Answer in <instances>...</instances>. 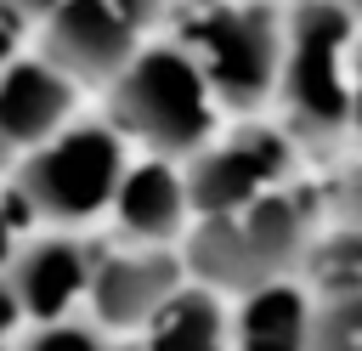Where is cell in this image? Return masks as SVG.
Masks as SVG:
<instances>
[{
  "label": "cell",
  "instance_id": "cell-11",
  "mask_svg": "<svg viewBox=\"0 0 362 351\" xmlns=\"http://www.w3.org/2000/svg\"><path fill=\"white\" fill-rule=\"evenodd\" d=\"M11 294L23 306V323L45 328V323H68L74 306L90 300V277H96V249L79 238V232H40L17 249L11 260Z\"/></svg>",
  "mask_w": 362,
  "mask_h": 351
},
{
  "label": "cell",
  "instance_id": "cell-13",
  "mask_svg": "<svg viewBox=\"0 0 362 351\" xmlns=\"http://www.w3.org/2000/svg\"><path fill=\"white\" fill-rule=\"evenodd\" d=\"M141 351H232V311L215 289L187 283L141 328Z\"/></svg>",
  "mask_w": 362,
  "mask_h": 351
},
{
  "label": "cell",
  "instance_id": "cell-7",
  "mask_svg": "<svg viewBox=\"0 0 362 351\" xmlns=\"http://www.w3.org/2000/svg\"><path fill=\"white\" fill-rule=\"evenodd\" d=\"M34 34L40 57L62 68L79 91H107L147 45V34L119 11V0H57V11Z\"/></svg>",
  "mask_w": 362,
  "mask_h": 351
},
{
  "label": "cell",
  "instance_id": "cell-4",
  "mask_svg": "<svg viewBox=\"0 0 362 351\" xmlns=\"http://www.w3.org/2000/svg\"><path fill=\"white\" fill-rule=\"evenodd\" d=\"M170 34L198 57L226 113H255L277 102L288 11H277L272 0H204L198 11H175Z\"/></svg>",
  "mask_w": 362,
  "mask_h": 351
},
{
  "label": "cell",
  "instance_id": "cell-6",
  "mask_svg": "<svg viewBox=\"0 0 362 351\" xmlns=\"http://www.w3.org/2000/svg\"><path fill=\"white\" fill-rule=\"evenodd\" d=\"M294 170V136L283 125H243L232 136H215L204 153L187 159V192H192V215H238L255 198L288 187Z\"/></svg>",
  "mask_w": 362,
  "mask_h": 351
},
{
  "label": "cell",
  "instance_id": "cell-2",
  "mask_svg": "<svg viewBox=\"0 0 362 351\" xmlns=\"http://www.w3.org/2000/svg\"><path fill=\"white\" fill-rule=\"evenodd\" d=\"M305 255H311V209L294 187H277L238 215L192 221V232L181 243L192 283H204L215 294H238V300L277 277H294L305 266Z\"/></svg>",
  "mask_w": 362,
  "mask_h": 351
},
{
  "label": "cell",
  "instance_id": "cell-1",
  "mask_svg": "<svg viewBox=\"0 0 362 351\" xmlns=\"http://www.w3.org/2000/svg\"><path fill=\"white\" fill-rule=\"evenodd\" d=\"M107 108L102 119L136 147V153H158V159H192L215 142L221 125V102L198 68V57L175 40L158 34L136 51V62L102 91Z\"/></svg>",
  "mask_w": 362,
  "mask_h": 351
},
{
  "label": "cell",
  "instance_id": "cell-17",
  "mask_svg": "<svg viewBox=\"0 0 362 351\" xmlns=\"http://www.w3.org/2000/svg\"><path fill=\"white\" fill-rule=\"evenodd\" d=\"M23 34H28V23L0 6V68H11V62L23 57Z\"/></svg>",
  "mask_w": 362,
  "mask_h": 351
},
{
  "label": "cell",
  "instance_id": "cell-24",
  "mask_svg": "<svg viewBox=\"0 0 362 351\" xmlns=\"http://www.w3.org/2000/svg\"><path fill=\"white\" fill-rule=\"evenodd\" d=\"M356 351H362V345H356Z\"/></svg>",
  "mask_w": 362,
  "mask_h": 351
},
{
  "label": "cell",
  "instance_id": "cell-19",
  "mask_svg": "<svg viewBox=\"0 0 362 351\" xmlns=\"http://www.w3.org/2000/svg\"><path fill=\"white\" fill-rule=\"evenodd\" d=\"M17 328H23V306H17V294H11V277H0V345H6Z\"/></svg>",
  "mask_w": 362,
  "mask_h": 351
},
{
  "label": "cell",
  "instance_id": "cell-16",
  "mask_svg": "<svg viewBox=\"0 0 362 351\" xmlns=\"http://www.w3.org/2000/svg\"><path fill=\"white\" fill-rule=\"evenodd\" d=\"M119 11H124L147 40H158V28L175 23V0H119Z\"/></svg>",
  "mask_w": 362,
  "mask_h": 351
},
{
  "label": "cell",
  "instance_id": "cell-8",
  "mask_svg": "<svg viewBox=\"0 0 362 351\" xmlns=\"http://www.w3.org/2000/svg\"><path fill=\"white\" fill-rule=\"evenodd\" d=\"M192 272L181 249H147V243H107L96 249V277H90V323L107 334H141L175 289H187Z\"/></svg>",
  "mask_w": 362,
  "mask_h": 351
},
{
  "label": "cell",
  "instance_id": "cell-10",
  "mask_svg": "<svg viewBox=\"0 0 362 351\" xmlns=\"http://www.w3.org/2000/svg\"><path fill=\"white\" fill-rule=\"evenodd\" d=\"M113 238L119 243H147V249H181L192 232V192H187V164L181 159H158V153H136L119 198L107 209Z\"/></svg>",
  "mask_w": 362,
  "mask_h": 351
},
{
  "label": "cell",
  "instance_id": "cell-18",
  "mask_svg": "<svg viewBox=\"0 0 362 351\" xmlns=\"http://www.w3.org/2000/svg\"><path fill=\"white\" fill-rule=\"evenodd\" d=\"M339 209H345V226L362 232V159L351 164V176H345V187H339Z\"/></svg>",
  "mask_w": 362,
  "mask_h": 351
},
{
  "label": "cell",
  "instance_id": "cell-3",
  "mask_svg": "<svg viewBox=\"0 0 362 351\" xmlns=\"http://www.w3.org/2000/svg\"><path fill=\"white\" fill-rule=\"evenodd\" d=\"M356 34L345 0H294L288 6V45L277 74V108L283 130L300 142H334L351 136V102H356Z\"/></svg>",
  "mask_w": 362,
  "mask_h": 351
},
{
  "label": "cell",
  "instance_id": "cell-14",
  "mask_svg": "<svg viewBox=\"0 0 362 351\" xmlns=\"http://www.w3.org/2000/svg\"><path fill=\"white\" fill-rule=\"evenodd\" d=\"M23 351H119L113 340H107V328H96V323H45V328H34L28 334V345Z\"/></svg>",
  "mask_w": 362,
  "mask_h": 351
},
{
  "label": "cell",
  "instance_id": "cell-23",
  "mask_svg": "<svg viewBox=\"0 0 362 351\" xmlns=\"http://www.w3.org/2000/svg\"><path fill=\"white\" fill-rule=\"evenodd\" d=\"M0 351H11V340H6V345H0Z\"/></svg>",
  "mask_w": 362,
  "mask_h": 351
},
{
  "label": "cell",
  "instance_id": "cell-20",
  "mask_svg": "<svg viewBox=\"0 0 362 351\" xmlns=\"http://www.w3.org/2000/svg\"><path fill=\"white\" fill-rule=\"evenodd\" d=\"M0 6H6L11 17H23L28 28H40V23H45L51 11H57V0H0Z\"/></svg>",
  "mask_w": 362,
  "mask_h": 351
},
{
  "label": "cell",
  "instance_id": "cell-22",
  "mask_svg": "<svg viewBox=\"0 0 362 351\" xmlns=\"http://www.w3.org/2000/svg\"><path fill=\"white\" fill-rule=\"evenodd\" d=\"M345 6H351V17H356V23H362V0H345Z\"/></svg>",
  "mask_w": 362,
  "mask_h": 351
},
{
  "label": "cell",
  "instance_id": "cell-12",
  "mask_svg": "<svg viewBox=\"0 0 362 351\" xmlns=\"http://www.w3.org/2000/svg\"><path fill=\"white\" fill-rule=\"evenodd\" d=\"M317 294L300 277H277L238 300L232 311V351H311Z\"/></svg>",
  "mask_w": 362,
  "mask_h": 351
},
{
  "label": "cell",
  "instance_id": "cell-5",
  "mask_svg": "<svg viewBox=\"0 0 362 351\" xmlns=\"http://www.w3.org/2000/svg\"><path fill=\"white\" fill-rule=\"evenodd\" d=\"M130 159H136V147L107 119H74L62 136H51L40 153H28L11 170V187L28 198L40 226L79 232L113 209Z\"/></svg>",
  "mask_w": 362,
  "mask_h": 351
},
{
  "label": "cell",
  "instance_id": "cell-21",
  "mask_svg": "<svg viewBox=\"0 0 362 351\" xmlns=\"http://www.w3.org/2000/svg\"><path fill=\"white\" fill-rule=\"evenodd\" d=\"M351 136L362 142V34H356V102H351Z\"/></svg>",
  "mask_w": 362,
  "mask_h": 351
},
{
  "label": "cell",
  "instance_id": "cell-9",
  "mask_svg": "<svg viewBox=\"0 0 362 351\" xmlns=\"http://www.w3.org/2000/svg\"><path fill=\"white\" fill-rule=\"evenodd\" d=\"M79 113V85L51 68L40 51H23L0 68V170H17L51 136H62Z\"/></svg>",
  "mask_w": 362,
  "mask_h": 351
},
{
  "label": "cell",
  "instance_id": "cell-15",
  "mask_svg": "<svg viewBox=\"0 0 362 351\" xmlns=\"http://www.w3.org/2000/svg\"><path fill=\"white\" fill-rule=\"evenodd\" d=\"M28 221H34V209H28V198L17 192V187H6L0 192V277L11 272V260H17V249L28 243L23 232H28Z\"/></svg>",
  "mask_w": 362,
  "mask_h": 351
}]
</instances>
